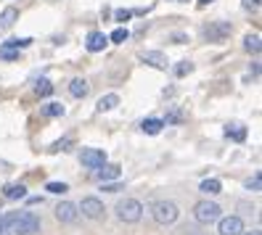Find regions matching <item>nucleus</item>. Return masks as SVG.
Segmentation results:
<instances>
[{
    "label": "nucleus",
    "instance_id": "obj_21",
    "mask_svg": "<svg viewBox=\"0 0 262 235\" xmlns=\"http://www.w3.org/2000/svg\"><path fill=\"white\" fill-rule=\"evenodd\" d=\"M42 114L45 116H61V114H64V106H61V103H48L42 108Z\"/></svg>",
    "mask_w": 262,
    "mask_h": 235
},
{
    "label": "nucleus",
    "instance_id": "obj_18",
    "mask_svg": "<svg viewBox=\"0 0 262 235\" xmlns=\"http://www.w3.org/2000/svg\"><path fill=\"white\" fill-rule=\"evenodd\" d=\"M117 103H119V96L109 92V96H103V98L98 101V111H101V114H103V111H112V108H117Z\"/></svg>",
    "mask_w": 262,
    "mask_h": 235
},
{
    "label": "nucleus",
    "instance_id": "obj_17",
    "mask_svg": "<svg viewBox=\"0 0 262 235\" xmlns=\"http://www.w3.org/2000/svg\"><path fill=\"white\" fill-rule=\"evenodd\" d=\"M199 191H202L204 196H217L223 191V185H220V180H204L202 185H199Z\"/></svg>",
    "mask_w": 262,
    "mask_h": 235
},
{
    "label": "nucleus",
    "instance_id": "obj_19",
    "mask_svg": "<svg viewBox=\"0 0 262 235\" xmlns=\"http://www.w3.org/2000/svg\"><path fill=\"white\" fill-rule=\"evenodd\" d=\"M244 48L249 51V53H254V56H257V53L262 51V42H259V35H246V37H244Z\"/></svg>",
    "mask_w": 262,
    "mask_h": 235
},
{
    "label": "nucleus",
    "instance_id": "obj_6",
    "mask_svg": "<svg viewBox=\"0 0 262 235\" xmlns=\"http://www.w3.org/2000/svg\"><path fill=\"white\" fill-rule=\"evenodd\" d=\"M230 21H214V24H209V27H204V35H207V40H212V42H223L228 35H230Z\"/></svg>",
    "mask_w": 262,
    "mask_h": 235
},
{
    "label": "nucleus",
    "instance_id": "obj_16",
    "mask_svg": "<svg viewBox=\"0 0 262 235\" xmlns=\"http://www.w3.org/2000/svg\"><path fill=\"white\" fill-rule=\"evenodd\" d=\"M69 92H72L74 98H85L88 92H90V85H88L85 80H72V82H69Z\"/></svg>",
    "mask_w": 262,
    "mask_h": 235
},
{
    "label": "nucleus",
    "instance_id": "obj_27",
    "mask_svg": "<svg viewBox=\"0 0 262 235\" xmlns=\"http://www.w3.org/2000/svg\"><path fill=\"white\" fill-rule=\"evenodd\" d=\"M101 191H106V193H117V191H122V185L114 182V180H109V182H101Z\"/></svg>",
    "mask_w": 262,
    "mask_h": 235
},
{
    "label": "nucleus",
    "instance_id": "obj_31",
    "mask_svg": "<svg viewBox=\"0 0 262 235\" xmlns=\"http://www.w3.org/2000/svg\"><path fill=\"white\" fill-rule=\"evenodd\" d=\"M130 16H133V11H122V8L114 11V19H117V21H127Z\"/></svg>",
    "mask_w": 262,
    "mask_h": 235
},
{
    "label": "nucleus",
    "instance_id": "obj_28",
    "mask_svg": "<svg viewBox=\"0 0 262 235\" xmlns=\"http://www.w3.org/2000/svg\"><path fill=\"white\" fill-rule=\"evenodd\" d=\"M246 187H249V191H254V193L259 191V187H262V175H259V172H257V175H254L249 182H246Z\"/></svg>",
    "mask_w": 262,
    "mask_h": 235
},
{
    "label": "nucleus",
    "instance_id": "obj_5",
    "mask_svg": "<svg viewBox=\"0 0 262 235\" xmlns=\"http://www.w3.org/2000/svg\"><path fill=\"white\" fill-rule=\"evenodd\" d=\"M82 212V217H88V219H101L103 217V203L98 201V198H93V196H88V198H82L80 201V206H77Z\"/></svg>",
    "mask_w": 262,
    "mask_h": 235
},
{
    "label": "nucleus",
    "instance_id": "obj_24",
    "mask_svg": "<svg viewBox=\"0 0 262 235\" xmlns=\"http://www.w3.org/2000/svg\"><path fill=\"white\" fill-rule=\"evenodd\" d=\"M29 42H32V37H21V40L16 37V40H8V42H6V48H27Z\"/></svg>",
    "mask_w": 262,
    "mask_h": 235
},
{
    "label": "nucleus",
    "instance_id": "obj_30",
    "mask_svg": "<svg viewBox=\"0 0 262 235\" xmlns=\"http://www.w3.org/2000/svg\"><path fill=\"white\" fill-rule=\"evenodd\" d=\"M193 72V64L191 61H183V64H178V74L183 77V74H191Z\"/></svg>",
    "mask_w": 262,
    "mask_h": 235
},
{
    "label": "nucleus",
    "instance_id": "obj_37",
    "mask_svg": "<svg viewBox=\"0 0 262 235\" xmlns=\"http://www.w3.org/2000/svg\"><path fill=\"white\" fill-rule=\"evenodd\" d=\"M178 3H188V0H178Z\"/></svg>",
    "mask_w": 262,
    "mask_h": 235
},
{
    "label": "nucleus",
    "instance_id": "obj_12",
    "mask_svg": "<svg viewBox=\"0 0 262 235\" xmlns=\"http://www.w3.org/2000/svg\"><path fill=\"white\" fill-rule=\"evenodd\" d=\"M106 42H109V37H106L103 32H90L88 40H85V45H88V51H90V53L103 51V48H106Z\"/></svg>",
    "mask_w": 262,
    "mask_h": 235
},
{
    "label": "nucleus",
    "instance_id": "obj_36",
    "mask_svg": "<svg viewBox=\"0 0 262 235\" xmlns=\"http://www.w3.org/2000/svg\"><path fill=\"white\" fill-rule=\"evenodd\" d=\"M0 232H3V214H0Z\"/></svg>",
    "mask_w": 262,
    "mask_h": 235
},
{
    "label": "nucleus",
    "instance_id": "obj_29",
    "mask_svg": "<svg viewBox=\"0 0 262 235\" xmlns=\"http://www.w3.org/2000/svg\"><path fill=\"white\" fill-rule=\"evenodd\" d=\"M178 122H183V111H172V114H167V119H164V124H178Z\"/></svg>",
    "mask_w": 262,
    "mask_h": 235
},
{
    "label": "nucleus",
    "instance_id": "obj_2",
    "mask_svg": "<svg viewBox=\"0 0 262 235\" xmlns=\"http://www.w3.org/2000/svg\"><path fill=\"white\" fill-rule=\"evenodd\" d=\"M117 217L122 219V222H138V219L143 217V203L138 201V198H125V201H119L117 203Z\"/></svg>",
    "mask_w": 262,
    "mask_h": 235
},
{
    "label": "nucleus",
    "instance_id": "obj_4",
    "mask_svg": "<svg viewBox=\"0 0 262 235\" xmlns=\"http://www.w3.org/2000/svg\"><path fill=\"white\" fill-rule=\"evenodd\" d=\"M193 214H196V219L202 225H212V222H217V219H220V206L214 201H199L193 206Z\"/></svg>",
    "mask_w": 262,
    "mask_h": 235
},
{
    "label": "nucleus",
    "instance_id": "obj_34",
    "mask_svg": "<svg viewBox=\"0 0 262 235\" xmlns=\"http://www.w3.org/2000/svg\"><path fill=\"white\" fill-rule=\"evenodd\" d=\"M238 235H262V230H259V227H254V230H241Z\"/></svg>",
    "mask_w": 262,
    "mask_h": 235
},
{
    "label": "nucleus",
    "instance_id": "obj_3",
    "mask_svg": "<svg viewBox=\"0 0 262 235\" xmlns=\"http://www.w3.org/2000/svg\"><path fill=\"white\" fill-rule=\"evenodd\" d=\"M151 214H154V219H157L159 225H172L178 219V206L172 201H157L151 206Z\"/></svg>",
    "mask_w": 262,
    "mask_h": 235
},
{
    "label": "nucleus",
    "instance_id": "obj_7",
    "mask_svg": "<svg viewBox=\"0 0 262 235\" xmlns=\"http://www.w3.org/2000/svg\"><path fill=\"white\" fill-rule=\"evenodd\" d=\"M56 217H58V222L72 225V222H77V219H80V209H77L74 203H69V201H61L58 206H56Z\"/></svg>",
    "mask_w": 262,
    "mask_h": 235
},
{
    "label": "nucleus",
    "instance_id": "obj_35",
    "mask_svg": "<svg viewBox=\"0 0 262 235\" xmlns=\"http://www.w3.org/2000/svg\"><path fill=\"white\" fill-rule=\"evenodd\" d=\"M207 3H212V0H199V6H207Z\"/></svg>",
    "mask_w": 262,
    "mask_h": 235
},
{
    "label": "nucleus",
    "instance_id": "obj_13",
    "mask_svg": "<svg viewBox=\"0 0 262 235\" xmlns=\"http://www.w3.org/2000/svg\"><path fill=\"white\" fill-rule=\"evenodd\" d=\"M16 19H19V8H13V6L3 8V13H0V32L11 29L13 24H16Z\"/></svg>",
    "mask_w": 262,
    "mask_h": 235
},
{
    "label": "nucleus",
    "instance_id": "obj_23",
    "mask_svg": "<svg viewBox=\"0 0 262 235\" xmlns=\"http://www.w3.org/2000/svg\"><path fill=\"white\" fill-rule=\"evenodd\" d=\"M35 90H37V96H42V98H45V96H51V92H53V85H51L48 80H40Z\"/></svg>",
    "mask_w": 262,
    "mask_h": 235
},
{
    "label": "nucleus",
    "instance_id": "obj_20",
    "mask_svg": "<svg viewBox=\"0 0 262 235\" xmlns=\"http://www.w3.org/2000/svg\"><path fill=\"white\" fill-rule=\"evenodd\" d=\"M225 135L241 143V140L246 137V127H244V124H228V127H225Z\"/></svg>",
    "mask_w": 262,
    "mask_h": 235
},
{
    "label": "nucleus",
    "instance_id": "obj_33",
    "mask_svg": "<svg viewBox=\"0 0 262 235\" xmlns=\"http://www.w3.org/2000/svg\"><path fill=\"white\" fill-rule=\"evenodd\" d=\"M244 8H259V0H244Z\"/></svg>",
    "mask_w": 262,
    "mask_h": 235
},
{
    "label": "nucleus",
    "instance_id": "obj_25",
    "mask_svg": "<svg viewBox=\"0 0 262 235\" xmlns=\"http://www.w3.org/2000/svg\"><path fill=\"white\" fill-rule=\"evenodd\" d=\"M16 48H6V45H0V58H6V61H16Z\"/></svg>",
    "mask_w": 262,
    "mask_h": 235
},
{
    "label": "nucleus",
    "instance_id": "obj_14",
    "mask_svg": "<svg viewBox=\"0 0 262 235\" xmlns=\"http://www.w3.org/2000/svg\"><path fill=\"white\" fill-rule=\"evenodd\" d=\"M3 196L11 198V201H16V198H27V187L21 182H13V185H6L3 187Z\"/></svg>",
    "mask_w": 262,
    "mask_h": 235
},
{
    "label": "nucleus",
    "instance_id": "obj_8",
    "mask_svg": "<svg viewBox=\"0 0 262 235\" xmlns=\"http://www.w3.org/2000/svg\"><path fill=\"white\" fill-rule=\"evenodd\" d=\"M80 161H82L85 167H90V169H98L101 164H106V153L98 151V148H85V151L80 153Z\"/></svg>",
    "mask_w": 262,
    "mask_h": 235
},
{
    "label": "nucleus",
    "instance_id": "obj_26",
    "mask_svg": "<svg viewBox=\"0 0 262 235\" xmlns=\"http://www.w3.org/2000/svg\"><path fill=\"white\" fill-rule=\"evenodd\" d=\"M48 191H51V193H67L69 185H67V182H48Z\"/></svg>",
    "mask_w": 262,
    "mask_h": 235
},
{
    "label": "nucleus",
    "instance_id": "obj_22",
    "mask_svg": "<svg viewBox=\"0 0 262 235\" xmlns=\"http://www.w3.org/2000/svg\"><path fill=\"white\" fill-rule=\"evenodd\" d=\"M109 40H112V42H117V45H122L125 40H130V32H127V29H114Z\"/></svg>",
    "mask_w": 262,
    "mask_h": 235
},
{
    "label": "nucleus",
    "instance_id": "obj_11",
    "mask_svg": "<svg viewBox=\"0 0 262 235\" xmlns=\"http://www.w3.org/2000/svg\"><path fill=\"white\" fill-rule=\"evenodd\" d=\"M96 172V177L101 180V182H109V180H119V175H122V169L119 167H114V164H101L98 169H93Z\"/></svg>",
    "mask_w": 262,
    "mask_h": 235
},
{
    "label": "nucleus",
    "instance_id": "obj_15",
    "mask_svg": "<svg viewBox=\"0 0 262 235\" xmlns=\"http://www.w3.org/2000/svg\"><path fill=\"white\" fill-rule=\"evenodd\" d=\"M141 127H143V132H146V135H159V132H162V127H164V122H162V119H157V116H148V119H143Z\"/></svg>",
    "mask_w": 262,
    "mask_h": 235
},
{
    "label": "nucleus",
    "instance_id": "obj_32",
    "mask_svg": "<svg viewBox=\"0 0 262 235\" xmlns=\"http://www.w3.org/2000/svg\"><path fill=\"white\" fill-rule=\"evenodd\" d=\"M58 148L61 151H69V140H58V143L53 146V151H58Z\"/></svg>",
    "mask_w": 262,
    "mask_h": 235
},
{
    "label": "nucleus",
    "instance_id": "obj_9",
    "mask_svg": "<svg viewBox=\"0 0 262 235\" xmlns=\"http://www.w3.org/2000/svg\"><path fill=\"white\" fill-rule=\"evenodd\" d=\"M244 230V219L241 217H236V214H230V217H225V219H220V235H238Z\"/></svg>",
    "mask_w": 262,
    "mask_h": 235
},
{
    "label": "nucleus",
    "instance_id": "obj_1",
    "mask_svg": "<svg viewBox=\"0 0 262 235\" xmlns=\"http://www.w3.org/2000/svg\"><path fill=\"white\" fill-rule=\"evenodd\" d=\"M37 230H40V219L32 212L3 214V232L0 235H35Z\"/></svg>",
    "mask_w": 262,
    "mask_h": 235
},
{
    "label": "nucleus",
    "instance_id": "obj_10",
    "mask_svg": "<svg viewBox=\"0 0 262 235\" xmlns=\"http://www.w3.org/2000/svg\"><path fill=\"white\" fill-rule=\"evenodd\" d=\"M141 61H143V64H148V66H154V69H159V72H167V66H169L167 56L159 53V51H146L141 56Z\"/></svg>",
    "mask_w": 262,
    "mask_h": 235
}]
</instances>
